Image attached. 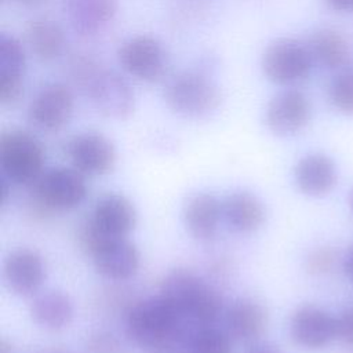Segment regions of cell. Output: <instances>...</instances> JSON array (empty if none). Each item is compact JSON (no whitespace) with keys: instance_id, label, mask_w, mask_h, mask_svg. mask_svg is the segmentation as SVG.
Here are the masks:
<instances>
[{"instance_id":"e0dca14e","label":"cell","mask_w":353,"mask_h":353,"mask_svg":"<svg viewBox=\"0 0 353 353\" xmlns=\"http://www.w3.org/2000/svg\"><path fill=\"white\" fill-rule=\"evenodd\" d=\"M298 189L310 197L328 194L338 182V170L334 160L324 153H309L299 159L294 168Z\"/></svg>"},{"instance_id":"f546056e","label":"cell","mask_w":353,"mask_h":353,"mask_svg":"<svg viewBox=\"0 0 353 353\" xmlns=\"http://www.w3.org/2000/svg\"><path fill=\"white\" fill-rule=\"evenodd\" d=\"M247 353H281L277 345L266 341H252L247 349Z\"/></svg>"},{"instance_id":"44dd1931","label":"cell","mask_w":353,"mask_h":353,"mask_svg":"<svg viewBox=\"0 0 353 353\" xmlns=\"http://www.w3.org/2000/svg\"><path fill=\"white\" fill-rule=\"evenodd\" d=\"M222 216L233 232L252 233L263 225L266 210L259 197L250 192L239 190L222 200Z\"/></svg>"},{"instance_id":"4dcf8cb0","label":"cell","mask_w":353,"mask_h":353,"mask_svg":"<svg viewBox=\"0 0 353 353\" xmlns=\"http://www.w3.org/2000/svg\"><path fill=\"white\" fill-rule=\"evenodd\" d=\"M342 266L345 276L350 280V283H353V245H350L349 250L346 251L342 259Z\"/></svg>"},{"instance_id":"d6a6232c","label":"cell","mask_w":353,"mask_h":353,"mask_svg":"<svg viewBox=\"0 0 353 353\" xmlns=\"http://www.w3.org/2000/svg\"><path fill=\"white\" fill-rule=\"evenodd\" d=\"M10 181L7 178H1V188H0V201L4 205L8 201L10 193H11V186H10Z\"/></svg>"},{"instance_id":"d6986e66","label":"cell","mask_w":353,"mask_h":353,"mask_svg":"<svg viewBox=\"0 0 353 353\" xmlns=\"http://www.w3.org/2000/svg\"><path fill=\"white\" fill-rule=\"evenodd\" d=\"M269 321L265 306L252 298H239L226 309V332L244 342L259 339L266 331Z\"/></svg>"},{"instance_id":"6da1fadb","label":"cell","mask_w":353,"mask_h":353,"mask_svg":"<svg viewBox=\"0 0 353 353\" xmlns=\"http://www.w3.org/2000/svg\"><path fill=\"white\" fill-rule=\"evenodd\" d=\"M186 320L163 296L134 302L125 316L128 336L141 347L161 350L176 339H185Z\"/></svg>"},{"instance_id":"30bf717a","label":"cell","mask_w":353,"mask_h":353,"mask_svg":"<svg viewBox=\"0 0 353 353\" xmlns=\"http://www.w3.org/2000/svg\"><path fill=\"white\" fill-rule=\"evenodd\" d=\"M88 255L92 258L95 270L113 281L132 277L141 265V254L127 237H101Z\"/></svg>"},{"instance_id":"d590c367","label":"cell","mask_w":353,"mask_h":353,"mask_svg":"<svg viewBox=\"0 0 353 353\" xmlns=\"http://www.w3.org/2000/svg\"><path fill=\"white\" fill-rule=\"evenodd\" d=\"M349 207H350V212L353 215V189L350 190V194H349Z\"/></svg>"},{"instance_id":"cb8c5ba5","label":"cell","mask_w":353,"mask_h":353,"mask_svg":"<svg viewBox=\"0 0 353 353\" xmlns=\"http://www.w3.org/2000/svg\"><path fill=\"white\" fill-rule=\"evenodd\" d=\"M306 44L313 61L325 69H342L350 61L349 43L335 29L323 28L313 32Z\"/></svg>"},{"instance_id":"836d02e7","label":"cell","mask_w":353,"mask_h":353,"mask_svg":"<svg viewBox=\"0 0 353 353\" xmlns=\"http://www.w3.org/2000/svg\"><path fill=\"white\" fill-rule=\"evenodd\" d=\"M15 1L25 6V7H37V6H41V4L47 3L48 0H15Z\"/></svg>"},{"instance_id":"7c38bea8","label":"cell","mask_w":353,"mask_h":353,"mask_svg":"<svg viewBox=\"0 0 353 353\" xmlns=\"http://www.w3.org/2000/svg\"><path fill=\"white\" fill-rule=\"evenodd\" d=\"M310 102L295 88L276 94L265 110L266 127L279 137H291L302 131L310 120Z\"/></svg>"},{"instance_id":"5b68a950","label":"cell","mask_w":353,"mask_h":353,"mask_svg":"<svg viewBox=\"0 0 353 353\" xmlns=\"http://www.w3.org/2000/svg\"><path fill=\"white\" fill-rule=\"evenodd\" d=\"M46 152L29 131L7 130L0 137V165L11 183L32 185L44 171Z\"/></svg>"},{"instance_id":"4316f807","label":"cell","mask_w":353,"mask_h":353,"mask_svg":"<svg viewBox=\"0 0 353 353\" xmlns=\"http://www.w3.org/2000/svg\"><path fill=\"white\" fill-rule=\"evenodd\" d=\"M338 259H339V255L335 248L323 245L309 252L305 261V268L310 274L324 276L334 270Z\"/></svg>"},{"instance_id":"9c48e42d","label":"cell","mask_w":353,"mask_h":353,"mask_svg":"<svg viewBox=\"0 0 353 353\" xmlns=\"http://www.w3.org/2000/svg\"><path fill=\"white\" fill-rule=\"evenodd\" d=\"M74 97L63 83H48L41 87L28 108L30 124L43 132H58L72 119Z\"/></svg>"},{"instance_id":"74e56055","label":"cell","mask_w":353,"mask_h":353,"mask_svg":"<svg viewBox=\"0 0 353 353\" xmlns=\"http://www.w3.org/2000/svg\"><path fill=\"white\" fill-rule=\"evenodd\" d=\"M44 353H63L61 350H51V352H44Z\"/></svg>"},{"instance_id":"5bb4252c","label":"cell","mask_w":353,"mask_h":353,"mask_svg":"<svg viewBox=\"0 0 353 353\" xmlns=\"http://www.w3.org/2000/svg\"><path fill=\"white\" fill-rule=\"evenodd\" d=\"M87 219L105 237H127L135 228L137 211L125 196L108 193L97 200Z\"/></svg>"},{"instance_id":"52a82bcc","label":"cell","mask_w":353,"mask_h":353,"mask_svg":"<svg viewBox=\"0 0 353 353\" xmlns=\"http://www.w3.org/2000/svg\"><path fill=\"white\" fill-rule=\"evenodd\" d=\"M81 90L92 106L110 119H125L134 112L135 97L128 81L114 70L101 65L90 74Z\"/></svg>"},{"instance_id":"484cf974","label":"cell","mask_w":353,"mask_h":353,"mask_svg":"<svg viewBox=\"0 0 353 353\" xmlns=\"http://www.w3.org/2000/svg\"><path fill=\"white\" fill-rule=\"evenodd\" d=\"M328 99L345 114H353V70H341L328 85Z\"/></svg>"},{"instance_id":"277c9868","label":"cell","mask_w":353,"mask_h":353,"mask_svg":"<svg viewBox=\"0 0 353 353\" xmlns=\"http://www.w3.org/2000/svg\"><path fill=\"white\" fill-rule=\"evenodd\" d=\"M219 87L205 74L186 70L171 77L164 87V101L176 114L201 119L215 112L221 103Z\"/></svg>"},{"instance_id":"83f0119b","label":"cell","mask_w":353,"mask_h":353,"mask_svg":"<svg viewBox=\"0 0 353 353\" xmlns=\"http://www.w3.org/2000/svg\"><path fill=\"white\" fill-rule=\"evenodd\" d=\"M117 338L108 331H97L90 335L87 342V353H120Z\"/></svg>"},{"instance_id":"e575fe53","label":"cell","mask_w":353,"mask_h":353,"mask_svg":"<svg viewBox=\"0 0 353 353\" xmlns=\"http://www.w3.org/2000/svg\"><path fill=\"white\" fill-rule=\"evenodd\" d=\"M0 353H12V346L6 339H1L0 342Z\"/></svg>"},{"instance_id":"f1b7e54d","label":"cell","mask_w":353,"mask_h":353,"mask_svg":"<svg viewBox=\"0 0 353 353\" xmlns=\"http://www.w3.org/2000/svg\"><path fill=\"white\" fill-rule=\"evenodd\" d=\"M336 339L353 347V305L345 307L336 316Z\"/></svg>"},{"instance_id":"9a60e30c","label":"cell","mask_w":353,"mask_h":353,"mask_svg":"<svg viewBox=\"0 0 353 353\" xmlns=\"http://www.w3.org/2000/svg\"><path fill=\"white\" fill-rule=\"evenodd\" d=\"M3 274L8 288L21 296H29L39 291L46 279L43 256L30 248L11 251L3 265Z\"/></svg>"},{"instance_id":"4fadbf2b","label":"cell","mask_w":353,"mask_h":353,"mask_svg":"<svg viewBox=\"0 0 353 353\" xmlns=\"http://www.w3.org/2000/svg\"><path fill=\"white\" fill-rule=\"evenodd\" d=\"M292 341L306 349H323L336 339V317L316 305L299 306L290 319Z\"/></svg>"},{"instance_id":"ba28073f","label":"cell","mask_w":353,"mask_h":353,"mask_svg":"<svg viewBox=\"0 0 353 353\" xmlns=\"http://www.w3.org/2000/svg\"><path fill=\"white\" fill-rule=\"evenodd\" d=\"M117 59L128 74L145 83L161 80L168 68V57L163 44L148 34L125 40L117 51Z\"/></svg>"},{"instance_id":"2e32d148","label":"cell","mask_w":353,"mask_h":353,"mask_svg":"<svg viewBox=\"0 0 353 353\" xmlns=\"http://www.w3.org/2000/svg\"><path fill=\"white\" fill-rule=\"evenodd\" d=\"M26 55L22 43L7 33L0 34V102L6 106L19 101L23 92Z\"/></svg>"},{"instance_id":"1f68e13d","label":"cell","mask_w":353,"mask_h":353,"mask_svg":"<svg viewBox=\"0 0 353 353\" xmlns=\"http://www.w3.org/2000/svg\"><path fill=\"white\" fill-rule=\"evenodd\" d=\"M327 6L339 12H349L353 11V0H325Z\"/></svg>"},{"instance_id":"8fae6325","label":"cell","mask_w":353,"mask_h":353,"mask_svg":"<svg viewBox=\"0 0 353 353\" xmlns=\"http://www.w3.org/2000/svg\"><path fill=\"white\" fill-rule=\"evenodd\" d=\"M66 153L73 167L90 176L108 174L116 163V149L112 141L92 131L72 137L66 145Z\"/></svg>"},{"instance_id":"7a4b0ae2","label":"cell","mask_w":353,"mask_h":353,"mask_svg":"<svg viewBox=\"0 0 353 353\" xmlns=\"http://www.w3.org/2000/svg\"><path fill=\"white\" fill-rule=\"evenodd\" d=\"M163 295L178 313L193 325H211L222 310V298L218 291L192 270L176 269L170 272L161 283Z\"/></svg>"},{"instance_id":"ac0fdd59","label":"cell","mask_w":353,"mask_h":353,"mask_svg":"<svg viewBox=\"0 0 353 353\" xmlns=\"http://www.w3.org/2000/svg\"><path fill=\"white\" fill-rule=\"evenodd\" d=\"M62 10L77 34L94 36L113 21L117 0H62Z\"/></svg>"},{"instance_id":"8d00e7d4","label":"cell","mask_w":353,"mask_h":353,"mask_svg":"<svg viewBox=\"0 0 353 353\" xmlns=\"http://www.w3.org/2000/svg\"><path fill=\"white\" fill-rule=\"evenodd\" d=\"M160 353H181V352H176V350H172L170 347H165V349H161Z\"/></svg>"},{"instance_id":"d4e9b609","label":"cell","mask_w":353,"mask_h":353,"mask_svg":"<svg viewBox=\"0 0 353 353\" xmlns=\"http://www.w3.org/2000/svg\"><path fill=\"white\" fill-rule=\"evenodd\" d=\"M190 353H233L230 335L211 325L197 327L189 336Z\"/></svg>"},{"instance_id":"7402d4cb","label":"cell","mask_w":353,"mask_h":353,"mask_svg":"<svg viewBox=\"0 0 353 353\" xmlns=\"http://www.w3.org/2000/svg\"><path fill=\"white\" fill-rule=\"evenodd\" d=\"M23 34L28 48L39 61L51 62L65 50V32L62 26L51 18H33L26 23Z\"/></svg>"},{"instance_id":"3957f363","label":"cell","mask_w":353,"mask_h":353,"mask_svg":"<svg viewBox=\"0 0 353 353\" xmlns=\"http://www.w3.org/2000/svg\"><path fill=\"white\" fill-rule=\"evenodd\" d=\"M85 175L74 167H54L30 185L29 205L34 215L46 216L54 212L70 211L79 207L88 192Z\"/></svg>"},{"instance_id":"603a6c76","label":"cell","mask_w":353,"mask_h":353,"mask_svg":"<svg viewBox=\"0 0 353 353\" xmlns=\"http://www.w3.org/2000/svg\"><path fill=\"white\" fill-rule=\"evenodd\" d=\"M73 314L74 307L70 296L58 290L37 294L30 305V316L33 321L51 331L68 327L73 320Z\"/></svg>"},{"instance_id":"ffe728a7","label":"cell","mask_w":353,"mask_h":353,"mask_svg":"<svg viewBox=\"0 0 353 353\" xmlns=\"http://www.w3.org/2000/svg\"><path fill=\"white\" fill-rule=\"evenodd\" d=\"M222 219V201L211 193H196L183 207V223L188 232L201 241L215 237Z\"/></svg>"},{"instance_id":"8992f818","label":"cell","mask_w":353,"mask_h":353,"mask_svg":"<svg viewBox=\"0 0 353 353\" xmlns=\"http://www.w3.org/2000/svg\"><path fill=\"white\" fill-rule=\"evenodd\" d=\"M307 44L281 37L272 41L262 55V70L268 80L279 85H294L303 81L313 68Z\"/></svg>"}]
</instances>
